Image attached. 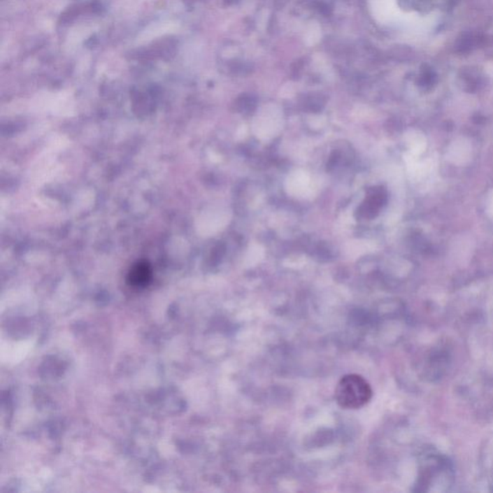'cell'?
<instances>
[{
    "instance_id": "obj_1",
    "label": "cell",
    "mask_w": 493,
    "mask_h": 493,
    "mask_svg": "<svg viewBox=\"0 0 493 493\" xmlns=\"http://www.w3.org/2000/svg\"><path fill=\"white\" fill-rule=\"evenodd\" d=\"M371 385L364 377L348 374L337 383L334 398L337 405L345 410H357L364 407L372 399Z\"/></svg>"
},
{
    "instance_id": "obj_2",
    "label": "cell",
    "mask_w": 493,
    "mask_h": 493,
    "mask_svg": "<svg viewBox=\"0 0 493 493\" xmlns=\"http://www.w3.org/2000/svg\"><path fill=\"white\" fill-rule=\"evenodd\" d=\"M150 271L147 264H138L130 273V280L136 285H145L149 280Z\"/></svg>"
}]
</instances>
